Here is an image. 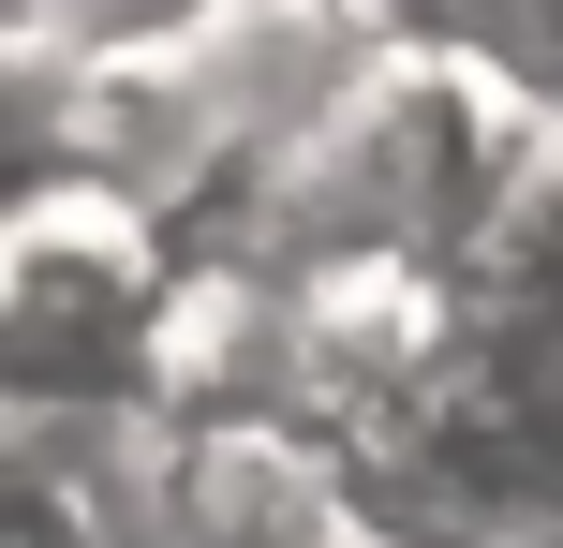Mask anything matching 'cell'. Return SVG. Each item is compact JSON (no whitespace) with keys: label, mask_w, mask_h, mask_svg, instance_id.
I'll return each instance as SVG.
<instances>
[{"label":"cell","mask_w":563,"mask_h":548,"mask_svg":"<svg viewBox=\"0 0 563 548\" xmlns=\"http://www.w3.org/2000/svg\"><path fill=\"white\" fill-rule=\"evenodd\" d=\"M460 326H505V342H563V119H534V148L505 164L489 223L445 267Z\"/></svg>","instance_id":"1"},{"label":"cell","mask_w":563,"mask_h":548,"mask_svg":"<svg viewBox=\"0 0 563 548\" xmlns=\"http://www.w3.org/2000/svg\"><path fill=\"white\" fill-rule=\"evenodd\" d=\"M75 193V59L0 30V237Z\"/></svg>","instance_id":"2"},{"label":"cell","mask_w":563,"mask_h":548,"mask_svg":"<svg viewBox=\"0 0 563 548\" xmlns=\"http://www.w3.org/2000/svg\"><path fill=\"white\" fill-rule=\"evenodd\" d=\"M223 15V0H30V45H59L89 75V59H164V45H194V30Z\"/></svg>","instance_id":"3"},{"label":"cell","mask_w":563,"mask_h":548,"mask_svg":"<svg viewBox=\"0 0 563 548\" xmlns=\"http://www.w3.org/2000/svg\"><path fill=\"white\" fill-rule=\"evenodd\" d=\"M341 15L386 59H475V75H505V45H519V0H341Z\"/></svg>","instance_id":"4"},{"label":"cell","mask_w":563,"mask_h":548,"mask_svg":"<svg viewBox=\"0 0 563 548\" xmlns=\"http://www.w3.org/2000/svg\"><path fill=\"white\" fill-rule=\"evenodd\" d=\"M505 89L534 119H563V0H519V45H505Z\"/></svg>","instance_id":"5"},{"label":"cell","mask_w":563,"mask_h":548,"mask_svg":"<svg viewBox=\"0 0 563 548\" xmlns=\"http://www.w3.org/2000/svg\"><path fill=\"white\" fill-rule=\"evenodd\" d=\"M0 30H30V0H0Z\"/></svg>","instance_id":"6"}]
</instances>
